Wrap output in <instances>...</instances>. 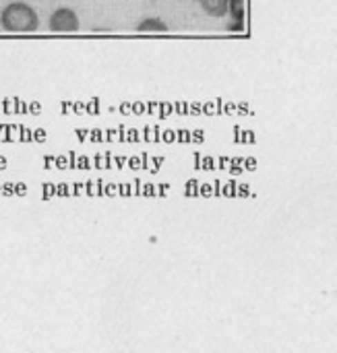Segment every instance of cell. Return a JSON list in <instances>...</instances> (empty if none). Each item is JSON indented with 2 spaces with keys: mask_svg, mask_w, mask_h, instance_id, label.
Masks as SVG:
<instances>
[{
  "mask_svg": "<svg viewBox=\"0 0 337 353\" xmlns=\"http://www.w3.org/2000/svg\"><path fill=\"white\" fill-rule=\"evenodd\" d=\"M0 27L8 33H35L39 29V17L33 6L10 2L0 12Z\"/></svg>",
  "mask_w": 337,
  "mask_h": 353,
  "instance_id": "1",
  "label": "cell"
},
{
  "mask_svg": "<svg viewBox=\"0 0 337 353\" xmlns=\"http://www.w3.org/2000/svg\"><path fill=\"white\" fill-rule=\"evenodd\" d=\"M81 27L79 14L70 6H60L56 8L50 19H48V29L52 33H77Z\"/></svg>",
  "mask_w": 337,
  "mask_h": 353,
  "instance_id": "2",
  "label": "cell"
},
{
  "mask_svg": "<svg viewBox=\"0 0 337 353\" xmlns=\"http://www.w3.org/2000/svg\"><path fill=\"white\" fill-rule=\"evenodd\" d=\"M228 14L232 19V25H228L230 31H242L244 25V0H228Z\"/></svg>",
  "mask_w": 337,
  "mask_h": 353,
  "instance_id": "3",
  "label": "cell"
},
{
  "mask_svg": "<svg viewBox=\"0 0 337 353\" xmlns=\"http://www.w3.org/2000/svg\"><path fill=\"white\" fill-rule=\"evenodd\" d=\"M197 2L205 10V14L213 19H222L228 14V0H197Z\"/></svg>",
  "mask_w": 337,
  "mask_h": 353,
  "instance_id": "4",
  "label": "cell"
},
{
  "mask_svg": "<svg viewBox=\"0 0 337 353\" xmlns=\"http://www.w3.org/2000/svg\"><path fill=\"white\" fill-rule=\"evenodd\" d=\"M137 31L139 33H166L168 31V25L162 21V19H143L139 25H137Z\"/></svg>",
  "mask_w": 337,
  "mask_h": 353,
  "instance_id": "5",
  "label": "cell"
}]
</instances>
